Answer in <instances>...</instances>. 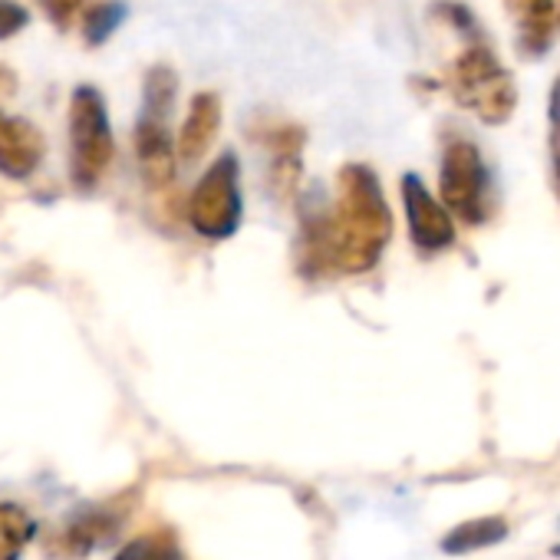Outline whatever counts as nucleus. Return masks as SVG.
<instances>
[{"label": "nucleus", "instance_id": "nucleus-1", "mask_svg": "<svg viewBox=\"0 0 560 560\" xmlns=\"http://www.w3.org/2000/svg\"><path fill=\"white\" fill-rule=\"evenodd\" d=\"M393 237V214L370 165H343L334 208H304L298 264L304 273H366Z\"/></svg>", "mask_w": 560, "mask_h": 560}, {"label": "nucleus", "instance_id": "nucleus-2", "mask_svg": "<svg viewBox=\"0 0 560 560\" xmlns=\"http://www.w3.org/2000/svg\"><path fill=\"white\" fill-rule=\"evenodd\" d=\"M445 86H448L452 100L462 109H468L471 116H478L485 126L508 122L517 106L514 77L501 67L494 50L485 44H471L452 60Z\"/></svg>", "mask_w": 560, "mask_h": 560}, {"label": "nucleus", "instance_id": "nucleus-3", "mask_svg": "<svg viewBox=\"0 0 560 560\" xmlns=\"http://www.w3.org/2000/svg\"><path fill=\"white\" fill-rule=\"evenodd\" d=\"M113 126L106 100L96 86H77L70 100V178L80 191H93L113 165Z\"/></svg>", "mask_w": 560, "mask_h": 560}, {"label": "nucleus", "instance_id": "nucleus-4", "mask_svg": "<svg viewBox=\"0 0 560 560\" xmlns=\"http://www.w3.org/2000/svg\"><path fill=\"white\" fill-rule=\"evenodd\" d=\"M244 201H241V168L231 152H224L195 185L188 221L195 234L205 241H224L241 228Z\"/></svg>", "mask_w": 560, "mask_h": 560}, {"label": "nucleus", "instance_id": "nucleus-5", "mask_svg": "<svg viewBox=\"0 0 560 560\" xmlns=\"http://www.w3.org/2000/svg\"><path fill=\"white\" fill-rule=\"evenodd\" d=\"M439 188L448 214H458L465 224H481L488 218V191L491 175L475 142L452 139L442 152Z\"/></svg>", "mask_w": 560, "mask_h": 560}, {"label": "nucleus", "instance_id": "nucleus-6", "mask_svg": "<svg viewBox=\"0 0 560 560\" xmlns=\"http://www.w3.org/2000/svg\"><path fill=\"white\" fill-rule=\"evenodd\" d=\"M402 205L412 244L422 254H439L455 244V221L445 205L432 198V191L422 185L419 175H402Z\"/></svg>", "mask_w": 560, "mask_h": 560}, {"label": "nucleus", "instance_id": "nucleus-7", "mask_svg": "<svg viewBox=\"0 0 560 560\" xmlns=\"http://www.w3.org/2000/svg\"><path fill=\"white\" fill-rule=\"evenodd\" d=\"M132 142H136L142 182L149 188H165L175 178V145H172V136H168V116L139 109Z\"/></svg>", "mask_w": 560, "mask_h": 560}, {"label": "nucleus", "instance_id": "nucleus-8", "mask_svg": "<svg viewBox=\"0 0 560 560\" xmlns=\"http://www.w3.org/2000/svg\"><path fill=\"white\" fill-rule=\"evenodd\" d=\"M44 155L47 142L34 122L0 113V175L24 182L40 168Z\"/></svg>", "mask_w": 560, "mask_h": 560}, {"label": "nucleus", "instance_id": "nucleus-9", "mask_svg": "<svg viewBox=\"0 0 560 560\" xmlns=\"http://www.w3.org/2000/svg\"><path fill=\"white\" fill-rule=\"evenodd\" d=\"M221 129V100L214 93H198L188 106V119L182 122L175 155L188 165L201 162Z\"/></svg>", "mask_w": 560, "mask_h": 560}, {"label": "nucleus", "instance_id": "nucleus-10", "mask_svg": "<svg viewBox=\"0 0 560 560\" xmlns=\"http://www.w3.org/2000/svg\"><path fill=\"white\" fill-rule=\"evenodd\" d=\"M517 27V47L527 57H540L557 34V0H504Z\"/></svg>", "mask_w": 560, "mask_h": 560}, {"label": "nucleus", "instance_id": "nucleus-11", "mask_svg": "<svg viewBox=\"0 0 560 560\" xmlns=\"http://www.w3.org/2000/svg\"><path fill=\"white\" fill-rule=\"evenodd\" d=\"M511 534L508 521L491 514V517H475V521H465L458 527H452L445 537H442V550L458 557V553H471V550H485L491 544H501L504 537Z\"/></svg>", "mask_w": 560, "mask_h": 560}, {"label": "nucleus", "instance_id": "nucleus-12", "mask_svg": "<svg viewBox=\"0 0 560 560\" xmlns=\"http://www.w3.org/2000/svg\"><path fill=\"white\" fill-rule=\"evenodd\" d=\"M34 530V517L21 504H0V560H21Z\"/></svg>", "mask_w": 560, "mask_h": 560}, {"label": "nucleus", "instance_id": "nucleus-13", "mask_svg": "<svg viewBox=\"0 0 560 560\" xmlns=\"http://www.w3.org/2000/svg\"><path fill=\"white\" fill-rule=\"evenodd\" d=\"M122 21H126V4H119V0L90 4L86 14H83V37H86V44H93V47L106 44L119 31Z\"/></svg>", "mask_w": 560, "mask_h": 560}, {"label": "nucleus", "instance_id": "nucleus-14", "mask_svg": "<svg viewBox=\"0 0 560 560\" xmlns=\"http://www.w3.org/2000/svg\"><path fill=\"white\" fill-rule=\"evenodd\" d=\"M116 560H185V553H182V547L172 537H165V534H145L139 540L126 544L116 553Z\"/></svg>", "mask_w": 560, "mask_h": 560}, {"label": "nucleus", "instance_id": "nucleus-15", "mask_svg": "<svg viewBox=\"0 0 560 560\" xmlns=\"http://www.w3.org/2000/svg\"><path fill=\"white\" fill-rule=\"evenodd\" d=\"M547 119H550V162H553V182H557V191H560V77L550 90V109H547Z\"/></svg>", "mask_w": 560, "mask_h": 560}, {"label": "nucleus", "instance_id": "nucleus-16", "mask_svg": "<svg viewBox=\"0 0 560 560\" xmlns=\"http://www.w3.org/2000/svg\"><path fill=\"white\" fill-rule=\"evenodd\" d=\"M37 4L47 14V21L60 31H67L77 21V14L83 11V0H37Z\"/></svg>", "mask_w": 560, "mask_h": 560}, {"label": "nucleus", "instance_id": "nucleus-17", "mask_svg": "<svg viewBox=\"0 0 560 560\" xmlns=\"http://www.w3.org/2000/svg\"><path fill=\"white\" fill-rule=\"evenodd\" d=\"M27 21H31V14L21 4H14V0H0V40H8L18 31H24Z\"/></svg>", "mask_w": 560, "mask_h": 560}, {"label": "nucleus", "instance_id": "nucleus-18", "mask_svg": "<svg viewBox=\"0 0 560 560\" xmlns=\"http://www.w3.org/2000/svg\"><path fill=\"white\" fill-rule=\"evenodd\" d=\"M553 557H560V544H557V547H553Z\"/></svg>", "mask_w": 560, "mask_h": 560}, {"label": "nucleus", "instance_id": "nucleus-19", "mask_svg": "<svg viewBox=\"0 0 560 560\" xmlns=\"http://www.w3.org/2000/svg\"><path fill=\"white\" fill-rule=\"evenodd\" d=\"M557 24H560V4H557Z\"/></svg>", "mask_w": 560, "mask_h": 560}]
</instances>
